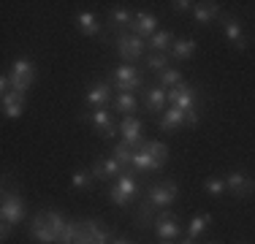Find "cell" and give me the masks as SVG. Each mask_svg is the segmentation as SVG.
Returning <instances> with one entry per match:
<instances>
[{
  "label": "cell",
  "mask_w": 255,
  "mask_h": 244,
  "mask_svg": "<svg viewBox=\"0 0 255 244\" xmlns=\"http://www.w3.org/2000/svg\"><path fill=\"white\" fill-rule=\"evenodd\" d=\"M136 106H138V103H136V95H133V93H117V95H114V112H117V114H125V117H128V114L136 112Z\"/></svg>",
  "instance_id": "obj_27"
},
{
  "label": "cell",
  "mask_w": 255,
  "mask_h": 244,
  "mask_svg": "<svg viewBox=\"0 0 255 244\" xmlns=\"http://www.w3.org/2000/svg\"><path fill=\"white\" fill-rule=\"evenodd\" d=\"M166 103H168V90H163L160 84H157V87H147V93H144V106H147L149 112L163 114L166 112Z\"/></svg>",
  "instance_id": "obj_17"
},
{
  "label": "cell",
  "mask_w": 255,
  "mask_h": 244,
  "mask_svg": "<svg viewBox=\"0 0 255 244\" xmlns=\"http://www.w3.org/2000/svg\"><path fill=\"white\" fill-rule=\"evenodd\" d=\"M144 49H147V41L138 38V35H133V33H123L117 38V52H120V57H123V63H128V65H133L136 60H141Z\"/></svg>",
  "instance_id": "obj_5"
},
{
  "label": "cell",
  "mask_w": 255,
  "mask_h": 244,
  "mask_svg": "<svg viewBox=\"0 0 255 244\" xmlns=\"http://www.w3.org/2000/svg\"><path fill=\"white\" fill-rule=\"evenodd\" d=\"M138 190V182H136V174H130V171H125L123 176H117L112 185V190H109V195H112V201L117 206H128L133 201V195H136Z\"/></svg>",
  "instance_id": "obj_4"
},
{
  "label": "cell",
  "mask_w": 255,
  "mask_h": 244,
  "mask_svg": "<svg viewBox=\"0 0 255 244\" xmlns=\"http://www.w3.org/2000/svg\"><path fill=\"white\" fill-rule=\"evenodd\" d=\"M212 223V215H209V212H201V215H196V217H193L190 220V225H187V239H198V236H201L204 234V231H206V225H209Z\"/></svg>",
  "instance_id": "obj_28"
},
{
  "label": "cell",
  "mask_w": 255,
  "mask_h": 244,
  "mask_svg": "<svg viewBox=\"0 0 255 244\" xmlns=\"http://www.w3.org/2000/svg\"><path fill=\"white\" fill-rule=\"evenodd\" d=\"M112 157L120 163L123 168H128V166H133V149L128 146L125 141H120V144H114V149H112Z\"/></svg>",
  "instance_id": "obj_29"
},
{
  "label": "cell",
  "mask_w": 255,
  "mask_h": 244,
  "mask_svg": "<svg viewBox=\"0 0 255 244\" xmlns=\"http://www.w3.org/2000/svg\"><path fill=\"white\" fill-rule=\"evenodd\" d=\"M226 179H223V176H206L204 179V190L209 193V195H223L226 193Z\"/></svg>",
  "instance_id": "obj_33"
},
{
  "label": "cell",
  "mask_w": 255,
  "mask_h": 244,
  "mask_svg": "<svg viewBox=\"0 0 255 244\" xmlns=\"http://www.w3.org/2000/svg\"><path fill=\"white\" fill-rule=\"evenodd\" d=\"M157 79H160V87L163 90H171V87H177V84H182V73L177 68L160 71V73H157Z\"/></svg>",
  "instance_id": "obj_30"
},
{
  "label": "cell",
  "mask_w": 255,
  "mask_h": 244,
  "mask_svg": "<svg viewBox=\"0 0 255 244\" xmlns=\"http://www.w3.org/2000/svg\"><path fill=\"white\" fill-rule=\"evenodd\" d=\"M206 244H220V242H206Z\"/></svg>",
  "instance_id": "obj_40"
},
{
  "label": "cell",
  "mask_w": 255,
  "mask_h": 244,
  "mask_svg": "<svg viewBox=\"0 0 255 244\" xmlns=\"http://www.w3.org/2000/svg\"><path fill=\"white\" fill-rule=\"evenodd\" d=\"M22 112H25V95H16V93H5L3 95V114L8 120H19Z\"/></svg>",
  "instance_id": "obj_20"
},
{
  "label": "cell",
  "mask_w": 255,
  "mask_h": 244,
  "mask_svg": "<svg viewBox=\"0 0 255 244\" xmlns=\"http://www.w3.org/2000/svg\"><path fill=\"white\" fill-rule=\"evenodd\" d=\"M185 122H187L190 127L198 125V112H196V109H193V112H185Z\"/></svg>",
  "instance_id": "obj_36"
},
{
  "label": "cell",
  "mask_w": 255,
  "mask_h": 244,
  "mask_svg": "<svg viewBox=\"0 0 255 244\" xmlns=\"http://www.w3.org/2000/svg\"><path fill=\"white\" fill-rule=\"evenodd\" d=\"M182 244H193V242H190V239H185V242H182Z\"/></svg>",
  "instance_id": "obj_39"
},
{
  "label": "cell",
  "mask_w": 255,
  "mask_h": 244,
  "mask_svg": "<svg viewBox=\"0 0 255 244\" xmlns=\"http://www.w3.org/2000/svg\"><path fill=\"white\" fill-rule=\"evenodd\" d=\"M193 16L198 24H209L212 19L220 16V3H196L193 5Z\"/></svg>",
  "instance_id": "obj_21"
},
{
  "label": "cell",
  "mask_w": 255,
  "mask_h": 244,
  "mask_svg": "<svg viewBox=\"0 0 255 244\" xmlns=\"http://www.w3.org/2000/svg\"><path fill=\"white\" fill-rule=\"evenodd\" d=\"M141 149H147L149 155L155 157V160H160L163 166H166V160H168V146L163 144V141H144Z\"/></svg>",
  "instance_id": "obj_32"
},
{
  "label": "cell",
  "mask_w": 255,
  "mask_h": 244,
  "mask_svg": "<svg viewBox=\"0 0 255 244\" xmlns=\"http://www.w3.org/2000/svg\"><path fill=\"white\" fill-rule=\"evenodd\" d=\"M133 168L136 171H157V168H163V163L155 160L147 149H136L133 152Z\"/></svg>",
  "instance_id": "obj_23"
},
{
  "label": "cell",
  "mask_w": 255,
  "mask_h": 244,
  "mask_svg": "<svg viewBox=\"0 0 255 244\" xmlns=\"http://www.w3.org/2000/svg\"><path fill=\"white\" fill-rule=\"evenodd\" d=\"M90 174H93L95 179H117V176L125 174V168L120 166L114 157H95L93 166H90Z\"/></svg>",
  "instance_id": "obj_11"
},
{
  "label": "cell",
  "mask_w": 255,
  "mask_h": 244,
  "mask_svg": "<svg viewBox=\"0 0 255 244\" xmlns=\"http://www.w3.org/2000/svg\"><path fill=\"white\" fill-rule=\"evenodd\" d=\"M87 103L90 106H95V109H106V103L112 101V84L109 82H95V84H90L87 87Z\"/></svg>",
  "instance_id": "obj_16"
},
{
  "label": "cell",
  "mask_w": 255,
  "mask_h": 244,
  "mask_svg": "<svg viewBox=\"0 0 255 244\" xmlns=\"http://www.w3.org/2000/svg\"><path fill=\"white\" fill-rule=\"evenodd\" d=\"M147 68H149V71H166V68H168V54L149 52V54H147Z\"/></svg>",
  "instance_id": "obj_34"
},
{
  "label": "cell",
  "mask_w": 255,
  "mask_h": 244,
  "mask_svg": "<svg viewBox=\"0 0 255 244\" xmlns=\"http://www.w3.org/2000/svg\"><path fill=\"white\" fill-rule=\"evenodd\" d=\"M179 125H185V112L177 106H171L168 112H163L160 117V130H177Z\"/></svg>",
  "instance_id": "obj_24"
},
{
  "label": "cell",
  "mask_w": 255,
  "mask_h": 244,
  "mask_svg": "<svg viewBox=\"0 0 255 244\" xmlns=\"http://www.w3.org/2000/svg\"><path fill=\"white\" fill-rule=\"evenodd\" d=\"M0 217L8 225H19L25 220V201H22L19 193H5L3 204H0Z\"/></svg>",
  "instance_id": "obj_7"
},
{
  "label": "cell",
  "mask_w": 255,
  "mask_h": 244,
  "mask_svg": "<svg viewBox=\"0 0 255 244\" xmlns=\"http://www.w3.org/2000/svg\"><path fill=\"white\" fill-rule=\"evenodd\" d=\"M177 193H179V185L174 179H168V182H160V185H152L144 198L152 206H157V209H166V206H171L177 201Z\"/></svg>",
  "instance_id": "obj_6"
},
{
  "label": "cell",
  "mask_w": 255,
  "mask_h": 244,
  "mask_svg": "<svg viewBox=\"0 0 255 244\" xmlns=\"http://www.w3.org/2000/svg\"><path fill=\"white\" fill-rule=\"evenodd\" d=\"M112 244H130V242H125V239H114Z\"/></svg>",
  "instance_id": "obj_38"
},
{
  "label": "cell",
  "mask_w": 255,
  "mask_h": 244,
  "mask_svg": "<svg viewBox=\"0 0 255 244\" xmlns=\"http://www.w3.org/2000/svg\"><path fill=\"white\" fill-rule=\"evenodd\" d=\"M65 223L68 220L60 215V212H52V209L38 212L33 217V223H30V236L38 244H54V242H60V234H63Z\"/></svg>",
  "instance_id": "obj_1"
},
{
  "label": "cell",
  "mask_w": 255,
  "mask_h": 244,
  "mask_svg": "<svg viewBox=\"0 0 255 244\" xmlns=\"http://www.w3.org/2000/svg\"><path fill=\"white\" fill-rule=\"evenodd\" d=\"M160 244H174V242H160Z\"/></svg>",
  "instance_id": "obj_41"
},
{
  "label": "cell",
  "mask_w": 255,
  "mask_h": 244,
  "mask_svg": "<svg viewBox=\"0 0 255 244\" xmlns=\"http://www.w3.org/2000/svg\"><path fill=\"white\" fill-rule=\"evenodd\" d=\"M174 11H179V14H185V11H193V5L196 3H187V0H177V3H171Z\"/></svg>",
  "instance_id": "obj_35"
},
{
  "label": "cell",
  "mask_w": 255,
  "mask_h": 244,
  "mask_svg": "<svg viewBox=\"0 0 255 244\" xmlns=\"http://www.w3.org/2000/svg\"><path fill=\"white\" fill-rule=\"evenodd\" d=\"M130 33L138 35V38H144V41H149V38L157 33V19H155V14H149V11H138V14L133 16Z\"/></svg>",
  "instance_id": "obj_13"
},
{
  "label": "cell",
  "mask_w": 255,
  "mask_h": 244,
  "mask_svg": "<svg viewBox=\"0 0 255 244\" xmlns=\"http://www.w3.org/2000/svg\"><path fill=\"white\" fill-rule=\"evenodd\" d=\"M112 84H114L117 93H136V90L144 87V79H141V73H138L136 65L123 63L120 68L112 71Z\"/></svg>",
  "instance_id": "obj_3"
},
{
  "label": "cell",
  "mask_w": 255,
  "mask_h": 244,
  "mask_svg": "<svg viewBox=\"0 0 255 244\" xmlns=\"http://www.w3.org/2000/svg\"><path fill=\"white\" fill-rule=\"evenodd\" d=\"M168 103L182 109V112H193V109H196V87H190L187 82L171 87L168 90Z\"/></svg>",
  "instance_id": "obj_8"
},
{
  "label": "cell",
  "mask_w": 255,
  "mask_h": 244,
  "mask_svg": "<svg viewBox=\"0 0 255 244\" xmlns=\"http://www.w3.org/2000/svg\"><path fill=\"white\" fill-rule=\"evenodd\" d=\"M174 35L168 33V30H157V33L152 35V38L147 41V46L152 49V52H160V54H166V52H171V46H174Z\"/></svg>",
  "instance_id": "obj_22"
},
{
  "label": "cell",
  "mask_w": 255,
  "mask_h": 244,
  "mask_svg": "<svg viewBox=\"0 0 255 244\" xmlns=\"http://www.w3.org/2000/svg\"><path fill=\"white\" fill-rule=\"evenodd\" d=\"M133 16H136V14H130V11L123 8V5H114V8L109 11V22H112V27H117V30L130 27V24H133Z\"/></svg>",
  "instance_id": "obj_26"
},
{
  "label": "cell",
  "mask_w": 255,
  "mask_h": 244,
  "mask_svg": "<svg viewBox=\"0 0 255 244\" xmlns=\"http://www.w3.org/2000/svg\"><path fill=\"white\" fill-rule=\"evenodd\" d=\"M87 120L93 122V127L98 130V136L103 138V141H109V138L117 136V127H114L112 114H109L106 109H93V112L87 114Z\"/></svg>",
  "instance_id": "obj_12"
},
{
  "label": "cell",
  "mask_w": 255,
  "mask_h": 244,
  "mask_svg": "<svg viewBox=\"0 0 255 244\" xmlns=\"http://www.w3.org/2000/svg\"><path fill=\"white\" fill-rule=\"evenodd\" d=\"M220 22H223V33H226V38L239 49V52H245L247 41H245V33H242V24L236 19H231V16H220Z\"/></svg>",
  "instance_id": "obj_18"
},
{
  "label": "cell",
  "mask_w": 255,
  "mask_h": 244,
  "mask_svg": "<svg viewBox=\"0 0 255 244\" xmlns=\"http://www.w3.org/2000/svg\"><path fill=\"white\" fill-rule=\"evenodd\" d=\"M120 133H123V141L130 146L133 152L144 146V138H141V122L133 117V114L123 117V122H120Z\"/></svg>",
  "instance_id": "obj_9"
},
{
  "label": "cell",
  "mask_w": 255,
  "mask_h": 244,
  "mask_svg": "<svg viewBox=\"0 0 255 244\" xmlns=\"http://www.w3.org/2000/svg\"><path fill=\"white\" fill-rule=\"evenodd\" d=\"M226 185L236 198H247V195L255 193V179H250V176L242 174V171H231L226 176Z\"/></svg>",
  "instance_id": "obj_14"
},
{
  "label": "cell",
  "mask_w": 255,
  "mask_h": 244,
  "mask_svg": "<svg viewBox=\"0 0 255 244\" xmlns=\"http://www.w3.org/2000/svg\"><path fill=\"white\" fill-rule=\"evenodd\" d=\"M71 185L76 187V190H90V187L95 185V176L90 174V171H74V176H71Z\"/></svg>",
  "instance_id": "obj_31"
},
{
  "label": "cell",
  "mask_w": 255,
  "mask_h": 244,
  "mask_svg": "<svg viewBox=\"0 0 255 244\" xmlns=\"http://www.w3.org/2000/svg\"><path fill=\"white\" fill-rule=\"evenodd\" d=\"M109 239V234L106 231H101L98 225L90 220V223H84V228L79 225V231H76V239L71 242V244H106Z\"/></svg>",
  "instance_id": "obj_15"
},
{
  "label": "cell",
  "mask_w": 255,
  "mask_h": 244,
  "mask_svg": "<svg viewBox=\"0 0 255 244\" xmlns=\"http://www.w3.org/2000/svg\"><path fill=\"white\" fill-rule=\"evenodd\" d=\"M155 231L160 236V242H174L179 236V217L174 212H160L155 217Z\"/></svg>",
  "instance_id": "obj_10"
},
{
  "label": "cell",
  "mask_w": 255,
  "mask_h": 244,
  "mask_svg": "<svg viewBox=\"0 0 255 244\" xmlns=\"http://www.w3.org/2000/svg\"><path fill=\"white\" fill-rule=\"evenodd\" d=\"M8 231H11V225L3 223V228H0V236H3V239H8Z\"/></svg>",
  "instance_id": "obj_37"
},
{
  "label": "cell",
  "mask_w": 255,
  "mask_h": 244,
  "mask_svg": "<svg viewBox=\"0 0 255 244\" xmlns=\"http://www.w3.org/2000/svg\"><path fill=\"white\" fill-rule=\"evenodd\" d=\"M171 54L174 60H190L193 54H196V41L193 38H179V41H174V46H171Z\"/></svg>",
  "instance_id": "obj_25"
},
{
  "label": "cell",
  "mask_w": 255,
  "mask_h": 244,
  "mask_svg": "<svg viewBox=\"0 0 255 244\" xmlns=\"http://www.w3.org/2000/svg\"><path fill=\"white\" fill-rule=\"evenodd\" d=\"M11 93H16V95H25L27 90H30V84L35 82V65L30 63V60L25 57H19V60H14V65H11Z\"/></svg>",
  "instance_id": "obj_2"
},
{
  "label": "cell",
  "mask_w": 255,
  "mask_h": 244,
  "mask_svg": "<svg viewBox=\"0 0 255 244\" xmlns=\"http://www.w3.org/2000/svg\"><path fill=\"white\" fill-rule=\"evenodd\" d=\"M76 27L82 35H101V22L95 14H90V11H79V14L74 16Z\"/></svg>",
  "instance_id": "obj_19"
}]
</instances>
